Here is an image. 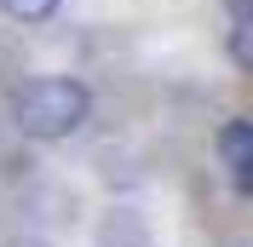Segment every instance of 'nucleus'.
I'll list each match as a JSON object with an SVG mask.
<instances>
[{"label":"nucleus","mask_w":253,"mask_h":247,"mask_svg":"<svg viewBox=\"0 0 253 247\" xmlns=\"http://www.w3.org/2000/svg\"><path fill=\"white\" fill-rule=\"evenodd\" d=\"M92 242L98 247H150V218L138 207H110V213L98 218Z\"/></svg>","instance_id":"obj_3"},{"label":"nucleus","mask_w":253,"mask_h":247,"mask_svg":"<svg viewBox=\"0 0 253 247\" xmlns=\"http://www.w3.org/2000/svg\"><path fill=\"white\" fill-rule=\"evenodd\" d=\"M219 161H224V172H230L236 190H253V121L230 115L219 126Z\"/></svg>","instance_id":"obj_2"},{"label":"nucleus","mask_w":253,"mask_h":247,"mask_svg":"<svg viewBox=\"0 0 253 247\" xmlns=\"http://www.w3.org/2000/svg\"><path fill=\"white\" fill-rule=\"evenodd\" d=\"M0 12L17 17V23H46V17L58 12V0H0Z\"/></svg>","instance_id":"obj_5"},{"label":"nucleus","mask_w":253,"mask_h":247,"mask_svg":"<svg viewBox=\"0 0 253 247\" xmlns=\"http://www.w3.org/2000/svg\"><path fill=\"white\" fill-rule=\"evenodd\" d=\"M86 115H92V92L75 75H35L12 92V126L35 144H58L81 132Z\"/></svg>","instance_id":"obj_1"},{"label":"nucleus","mask_w":253,"mask_h":247,"mask_svg":"<svg viewBox=\"0 0 253 247\" xmlns=\"http://www.w3.org/2000/svg\"><path fill=\"white\" fill-rule=\"evenodd\" d=\"M12 247H41V242H12Z\"/></svg>","instance_id":"obj_6"},{"label":"nucleus","mask_w":253,"mask_h":247,"mask_svg":"<svg viewBox=\"0 0 253 247\" xmlns=\"http://www.w3.org/2000/svg\"><path fill=\"white\" fill-rule=\"evenodd\" d=\"M230 63H236V69L253 63V17H248V0H230Z\"/></svg>","instance_id":"obj_4"}]
</instances>
